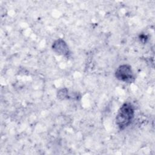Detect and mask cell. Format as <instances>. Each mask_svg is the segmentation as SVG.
<instances>
[{"instance_id":"6da1fadb","label":"cell","mask_w":155,"mask_h":155,"mask_svg":"<svg viewBox=\"0 0 155 155\" xmlns=\"http://www.w3.org/2000/svg\"><path fill=\"white\" fill-rule=\"evenodd\" d=\"M134 115L133 105L130 102H125L119 108L116 117V123L120 130L127 127L132 122Z\"/></svg>"},{"instance_id":"7a4b0ae2","label":"cell","mask_w":155,"mask_h":155,"mask_svg":"<svg viewBox=\"0 0 155 155\" xmlns=\"http://www.w3.org/2000/svg\"><path fill=\"white\" fill-rule=\"evenodd\" d=\"M115 76L119 81L127 83H132L135 79L131 67L128 64L119 66L115 71Z\"/></svg>"},{"instance_id":"3957f363","label":"cell","mask_w":155,"mask_h":155,"mask_svg":"<svg viewBox=\"0 0 155 155\" xmlns=\"http://www.w3.org/2000/svg\"><path fill=\"white\" fill-rule=\"evenodd\" d=\"M52 49L56 53L68 57L70 51L68 45L62 39H56L52 44Z\"/></svg>"},{"instance_id":"277c9868","label":"cell","mask_w":155,"mask_h":155,"mask_svg":"<svg viewBox=\"0 0 155 155\" xmlns=\"http://www.w3.org/2000/svg\"><path fill=\"white\" fill-rule=\"evenodd\" d=\"M68 90L67 88H64L60 90L58 93V97L61 99H65L68 97Z\"/></svg>"}]
</instances>
